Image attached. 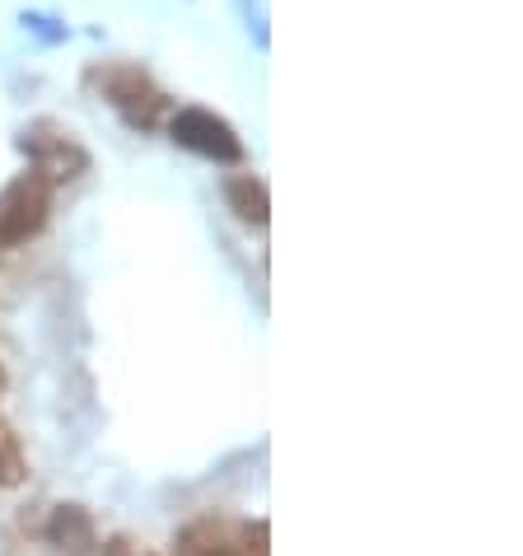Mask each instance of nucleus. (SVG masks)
Segmentation results:
<instances>
[{"instance_id":"obj_7","label":"nucleus","mask_w":523,"mask_h":556,"mask_svg":"<svg viewBox=\"0 0 523 556\" xmlns=\"http://www.w3.org/2000/svg\"><path fill=\"white\" fill-rule=\"evenodd\" d=\"M225 197H229V206L239 211V220H248V225H267L271 202H267V188H262V182H257L253 174H243V178L229 182Z\"/></svg>"},{"instance_id":"obj_3","label":"nucleus","mask_w":523,"mask_h":556,"mask_svg":"<svg viewBox=\"0 0 523 556\" xmlns=\"http://www.w3.org/2000/svg\"><path fill=\"white\" fill-rule=\"evenodd\" d=\"M94 80L103 85L107 103H113L117 113L131 122V127H155V122H160V113H164V94H160V89L150 85L136 66H107V71L94 75Z\"/></svg>"},{"instance_id":"obj_4","label":"nucleus","mask_w":523,"mask_h":556,"mask_svg":"<svg viewBox=\"0 0 523 556\" xmlns=\"http://www.w3.org/2000/svg\"><path fill=\"white\" fill-rule=\"evenodd\" d=\"M24 150H28V160H34L38 174H48L52 182L80 178L85 168H89V154L75 146L66 131H52V136H42V127L38 131H24Z\"/></svg>"},{"instance_id":"obj_8","label":"nucleus","mask_w":523,"mask_h":556,"mask_svg":"<svg viewBox=\"0 0 523 556\" xmlns=\"http://www.w3.org/2000/svg\"><path fill=\"white\" fill-rule=\"evenodd\" d=\"M24 482V454L20 440L10 435V426L0 421V486H20Z\"/></svg>"},{"instance_id":"obj_2","label":"nucleus","mask_w":523,"mask_h":556,"mask_svg":"<svg viewBox=\"0 0 523 556\" xmlns=\"http://www.w3.org/2000/svg\"><path fill=\"white\" fill-rule=\"evenodd\" d=\"M168 131H174V141L192 154H206V160H220V164H239L243 160V141L234 136L225 117L206 113V108H182L168 122Z\"/></svg>"},{"instance_id":"obj_9","label":"nucleus","mask_w":523,"mask_h":556,"mask_svg":"<svg viewBox=\"0 0 523 556\" xmlns=\"http://www.w3.org/2000/svg\"><path fill=\"white\" fill-rule=\"evenodd\" d=\"M248 556H267V523H253L248 529Z\"/></svg>"},{"instance_id":"obj_1","label":"nucleus","mask_w":523,"mask_h":556,"mask_svg":"<svg viewBox=\"0 0 523 556\" xmlns=\"http://www.w3.org/2000/svg\"><path fill=\"white\" fill-rule=\"evenodd\" d=\"M52 188L56 182L38 168H28L0 192V249H14V243L34 239L52 215Z\"/></svg>"},{"instance_id":"obj_5","label":"nucleus","mask_w":523,"mask_h":556,"mask_svg":"<svg viewBox=\"0 0 523 556\" xmlns=\"http://www.w3.org/2000/svg\"><path fill=\"white\" fill-rule=\"evenodd\" d=\"M48 538L61 556H94L99 552V533H94V519H89L85 505H56Z\"/></svg>"},{"instance_id":"obj_6","label":"nucleus","mask_w":523,"mask_h":556,"mask_svg":"<svg viewBox=\"0 0 523 556\" xmlns=\"http://www.w3.org/2000/svg\"><path fill=\"white\" fill-rule=\"evenodd\" d=\"M178 556H239L234 533L215 519H196L178 533Z\"/></svg>"},{"instance_id":"obj_11","label":"nucleus","mask_w":523,"mask_h":556,"mask_svg":"<svg viewBox=\"0 0 523 556\" xmlns=\"http://www.w3.org/2000/svg\"><path fill=\"white\" fill-rule=\"evenodd\" d=\"M0 389H5V369H0Z\"/></svg>"},{"instance_id":"obj_10","label":"nucleus","mask_w":523,"mask_h":556,"mask_svg":"<svg viewBox=\"0 0 523 556\" xmlns=\"http://www.w3.org/2000/svg\"><path fill=\"white\" fill-rule=\"evenodd\" d=\"M107 556H145V552H131L127 543H113V547H107Z\"/></svg>"}]
</instances>
